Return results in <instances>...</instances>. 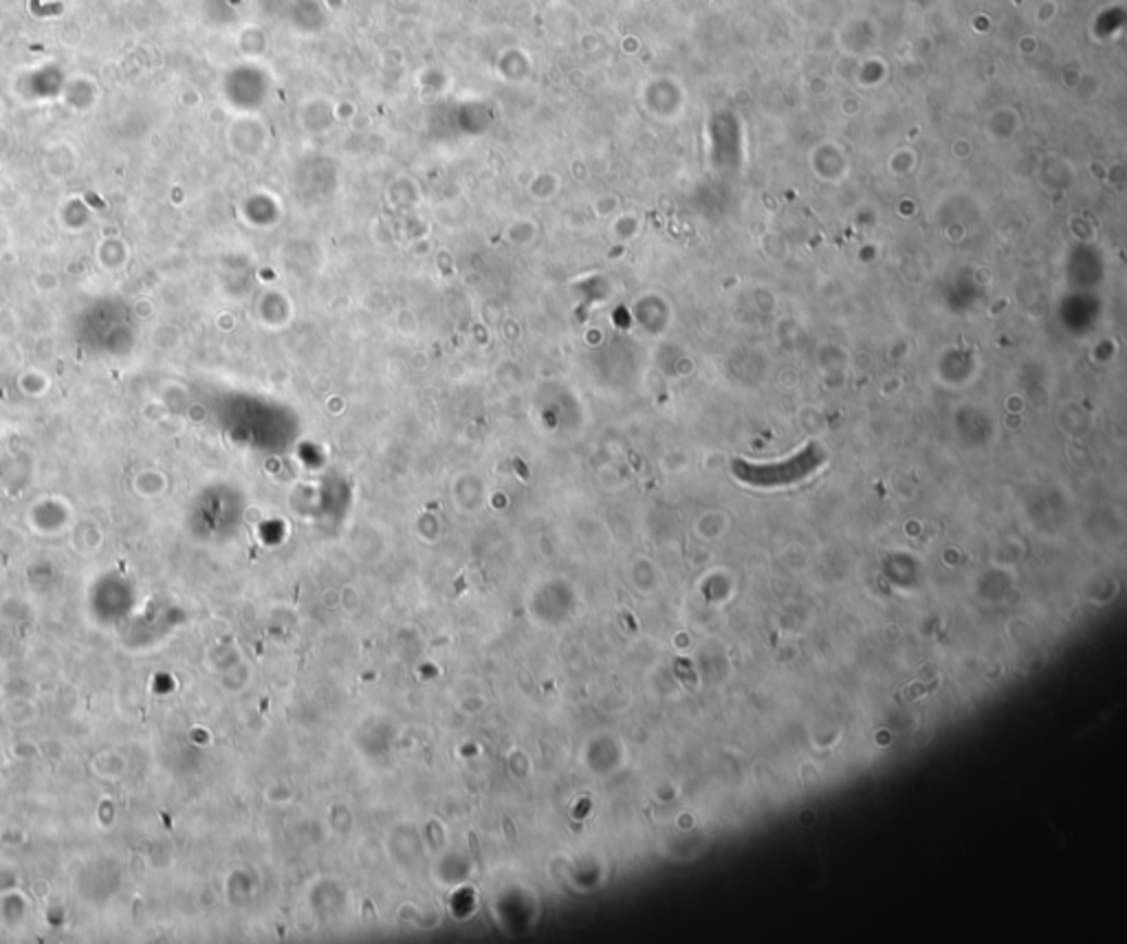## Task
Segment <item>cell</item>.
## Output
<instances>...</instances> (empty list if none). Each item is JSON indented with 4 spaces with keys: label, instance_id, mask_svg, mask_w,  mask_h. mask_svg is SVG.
I'll return each mask as SVG.
<instances>
[{
    "label": "cell",
    "instance_id": "cell-1",
    "mask_svg": "<svg viewBox=\"0 0 1127 944\" xmlns=\"http://www.w3.org/2000/svg\"><path fill=\"white\" fill-rule=\"evenodd\" d=\"M821 462V456L815 447L802 449L795 458H787L780 462H767V464H748V462H735L733 471L735 476L744 483L758 485V487H780L791 485L802 479H806L810 471Z\"/></svg>",
    "mask_w": 1127,
    "mask_h": 944
}]
</instances>
